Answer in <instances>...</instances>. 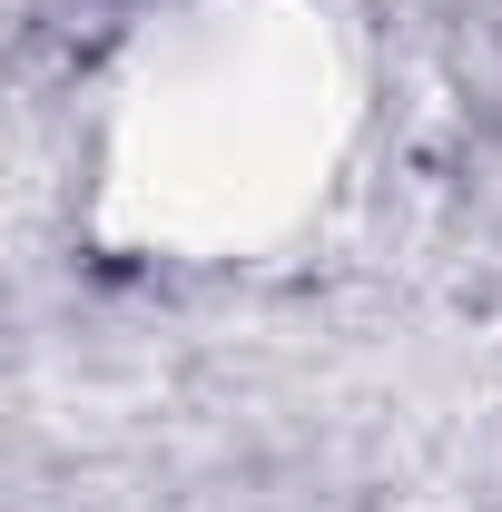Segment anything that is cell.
<instances>
[{
  "instance_id": "6da1fadb",
  "label": "cell",
  "mask_w": 502,
  "mask_h": 512,
  "mask_svg": "<svg viewBox=\"0 0 502 512\" xmlns=\"http://www.w3.org/2000/svg\"><path fill=\"white\" fill-rule=\"evenodd\" d=\"M325 50L296 10H207L138 89V188L178 217H256L306 178Z\"/></svg>"
}]
</instances>
